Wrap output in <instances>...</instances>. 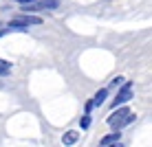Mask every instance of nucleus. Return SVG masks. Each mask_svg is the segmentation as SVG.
I'll use <instances>...</instances> for the list:
<instances>
[{"label": "nucleus", "instance_id": "obj_10", "mask_svg": "<svg viewBox=\"0 0 152 147\" xmlns=\"http://www.w3.org/2000/svg\"><path fill=\"white\" fill-rule=\"evenodd\" d=\"M95 108V103H93V99L91 101H86V106H84V110H86V114H91V110Z\"/></svg>", "mask_w": 152, "mask_h": 147}, {"label": "nucleus", "instance_id": "obj_1", "mask_svg": "<svg viewBox=\"0 0 152 147\" xmlns=\"http://www.w3.org/2000/svg\"><path fill=\"white\" fill-rule=\"evenodd\" d=\"M134 121H137V114H134L132 110H130L128 106H119V108H115L113 112H110V117L106 119V123L110 125V130H115V132H121L126 125L134 123Z\"/></svg>", "mask_w": 152, "mask_h": 147}, {"label": "nucleus", "instance_id": "obj_5", "mask_svg": "<svg viewBox=\"0 0 152 147\" xmlns=\"http://www.w3.org/2000/svg\"><path fill=\"white\" fill-rule=\"evenodd\" d=\"M106 99H108V88H102V90H97L95 97H93V103H95V108L104 106V103H106Z\"/></svg>", "mask_w": 152, "mask_h": 147}, {"label": "nucleus", "instance_id": "obj_2", "mask_svg": "<svg viewBox=\"0 0 152 147\" xmlns=\"http://www.w3.org/2000/svg\"><path fill=\"white\" fill-rule=\"evenodd\" d=\"M35 24H42V18H40V15L22 13V15H15L11 22H9V29H13V31H27L29 27H35Z\"/></svg>", "mask_w": 152, "mask_h": 147}, {"label": "nucleus", "instance_id": "obj_6", "mask_svg": "<svg viewBox=\"0 0 152 147\" xmlns=\"http://www.w3.org/2000/svg\"><path fill=\"white\" fill-rule=\"evenodd\" d=\"M7 75H11V64L0 59V77H7Z\"/></svg>", "mask_w": 152, "mask_h": 147}, {"label": "nucleus", "instance_id": "obj_3", "mask_svg": "<svg viewBox=\"0 0 152 147\" xmlns=\"http://www.w3.org/2000/svg\"><path fill=\"white\" fill-rule=\"evenodd\" d=\"M132 99V81H126L121 88L117 90V94H115V99H113V103H110V108H119V106H126V103Z\"/></svg>", "mask_w": 152, "mask_h": 147}, {"label": "nucleus", "instance_id": "obj_7", "mask_svg": "<svg viewBox=\"0 0 152 147\" xmlns=\"http://www.w3.org/2000/svg\"><path fill=\"white\" fill-rule=\"evenodd\" d=\"M80 127H82V130H88V127H91V114H84V117L80 119Z\"/></svg>", "mask_w": 152, "mask_h": 147}, {"label": "nucleus", "instance_id": "obj_8", "mask_svg": "<svg viewBox=\"0 0 152 147\" xmlns=\"http://www.w3.org/2000/svg\"><path fill=\"white\" fill-rule=\"evenodd\" d=\"M42 9H57V0H42Z\"/></svg>", "mask_w": 152, "mask_h": 147}, {"label": "nucleus", "instance_id": "obj_4", "mask_svg": "<svg viewBox=\"0 0 152 147\" xmlns=\"http://www.w3.org/2000/svg\"><path fill=\"white\" fill-rule=\"evenodd\" d=\"M77 140H80V132H75V130H69V132H64V136H62V143H64L66 147L75 145Z\"/></svg>", "mask_w": 152, "mask_h": 147}, {"label": "nucleus", "instance_id": "obj_11", "mask_svg": "<svg viewBox=\"0 0 152 147\" xmlns=\"http://www.w3.org/2000/svg\"><path fill=\"white\" fill-rule=\"evenodd\" d=\"M18 4H33V2H38V0H15Z\"/></svg>", "mask_w": 152, "mask_h": 147}, {"label": "nucleus", "instance_id": "obj_9", "mask_svg": "<svg viewBox=\"0 0 152 147\" xmlns=\"http://www.w3.org/2000/svg\"><path fill=\"white\" fill-rule=\"evenodd\" d=\"M124 83H126V81H124V77H115V79L110 81V86H108V88H121Z\"/></svg>", "mask_w": 152, "mask_h": 147}]
</instances>
